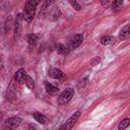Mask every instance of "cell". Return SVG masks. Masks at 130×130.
I'll use <instances>...</instances> for the list:
<instances>
[{
    "mask_svg": "<svg viewBox=\"0 0 130 130\" xmlns=\"http://www.w3.org/2000/svg\"><path fill=\"white\" fill-rule=\"evenodd\" d=\"M36 9H37L36 5L26 1V4H25L23 12H22V17L26 22H30L32 20V18L35 16V13H36Z\"/></svg>",
    "mask_w": 130,
    "mask_h": 130,
    "instance_id": "6da1fadb",
    "label": "cell"
},
{
    "mask_svg": "<svg viewBox=\"0 0 130 130\" xmlns=\"http://www.w3.org/2000/svg\"><path fill=\"white\" fill-rule=\"evenodd\" d=\"M20 123H21V119L19 117H11V118H8L4 122L2 128L5 130H12V129L17 128L20 125Z\"/></svg>",
    "mask_w": 130,
    "mask_h": 130,
    "instance_id": "7a4b0ae2",
    "label": "cell"
},
{
    "mask_svg": "<svg viewBox=\"0 0 130 130\" xmlns=\"http://www.w3.org/2000/svg\"><path fill=\"white\" fill-rule=\"evenodd\" d=\"M73 94H74V90L72 88H66L65 90H63L60 93V95L58 98V104L59 105H65V104H67L72 99Z\"/></svg>",
    "mask_w": 130,
    "mask_h": 130,
    "instance_id": "3957f363",
    "label": "cell"
},
{
    "mask_svg": "<svg viewBox=\"0 0 130 130\" xmlns=\"http://www.w3.org/2000/svg\"><path fill=\"white\" fill-rule=\"evenodd\" d=\"M82 39H83L82 35H80V34L74 35V36L69 40V42H68V46H67L68 49H69L70 51H73V50L77 49V48L79 47V45L81 44Z\"/></svg>",
    "mask_w": 130,
    "mask_h": 130,
    "instance_id": "277c9868",
    "label": "cell"
},
{
    "mask_svg": "<svg viewBox=\"0 0 130 130\" xmlns=\"http://www.w3.org/2000/svg\"><path fill=\"white\" fill-rule=\"evenodd\" d=\"M22 17V14H18L16 19H15V22H14V34H13V38L14 40H18L19 36H20V29H21V24H20V20H21Z\"/></svg>",
    "mask_w": 130,
    "mask_h": 130,
    "instance_id": "5b68a950",
    "label": "cell"
},
{
    "mask_svg": "<svg viewBox=\"0 0 130 130\" xmlns=\"http://www.w3.org/2000/svg\"><path fill=\"white\" fill-rule=\"evenodd\" d=\"M26 72L23 68H19L16 72H15V75H14V79L15 81H17L19 84H23L25 83V77H26Z\"/></svg>",
    "mask_w": 130,
    "mask_h": 130,
    "instance_id": "8992f818",
    "label": "cell"
},
{
    "mask_svg": "<svg viewBox=\"0 0 130 130\" xmlns=\"http://www.w3.org/2000/svg\"><path fill=\"white\" fill-rule=\"evenodd\" d=\"M79 116H80V112H75V113L65 122L64 128H65V129H71V128L73 127V125L75 124V122L77 121V119L79 118Z\"/></svg>",
    "mask_w": 130,
    "mask_h": 130,
    "instance_id": "52a82bcc",
    "label": "cell"
},
{
    "mask_svg": "<svg viewBox=\"0 0 130 130\" xmlns=\"http://www.w3.org/2000/svg\"><path fill=\"white\" fill-rule=\"evenodd\" d=\"M48 75L54 79H62L64 77V73L58 68H50L48 70Z\"/></svg>",
    "mask_w": 130,
    "mask_h": 130,
    "instance_id": "ba28073f",
    "label": "cell"
},
{
    "mask_svg": "<svg viewBox=\"0 0 130 130\" xmlns=\"http://www.w3.org/2000/svg\"><path fill=\"white\" fill-rule=\"evenodd\" d=\"M128 38H130V23L126 24L124 27H122V29L119 32V40L124 41Z\"/></svg>",
    "mask_w": 130,
    "mask_h": 130,
    "instance_id": "9c48e42d",
    "label": "cell"
},
{
    "mask_svg": "<svg viewBox=\"0 0 130 130\" xmlns=\"http://www.w3.org/2000/svg\"><path fill=\"white\" fill-rule=\"evenodd\" d=\"M45 87H46L47 92H48V93H50V94H56V93L59 91L58 87L54 86L52 83H49L48 81H46V82H45Z\"/></svg>",
    "mask_w": 130,
    "mask_h": 130,
    "instance_id": "30bf717a",
    "label": "cell"
},
{
    "mask_svg": "<svg viewBox=\"0 0 130 130\" xmlns=\"http://www.w3.org/2000/svg\"><path fill=\"white\" fill-rule=\"evenodd\" d=\"M56 50H57V52L59 53V54H61V55H67L68 53H69V49H68V47H66L65 45H63V44H57L56 45Z\"/></svg>",
    "mask_w": 130,
    "mask_h": 130,
    "instance_id": "8fae6325",
    "label": "cell"
},
{
    "mask_svg": "<svg viewBox=\"0 0 130 130\" xmlns=\"http://www.w3.org/2000/svg\"><path fill=\"white\" fill-rule=\"evenodd\" d=\"M115 43V39L112 36H104L101 38V44L103 45H111Z\"/></svg>",
    "mask_w": 130,
    "mask_h": 130,
    "instance_id": "7c38bea8",
    "label": "cell"
},
{
    "mask_svg": "<svg viewBox=\"0 0 130 130\" xmlns=\"http://www.w3.org/2000/svg\"><path fill=\"white\" fill-rule=\"evenodd\" d=\"M34 118H35V120H36L37 122H39V123H41V124H45L46 121H47L46 117H45L43 114H41V113H35V114H34Z\"/></svg>",
    "mask_w": 130,
    "mask_h": 130,
    "instance_id": "4fadbf2b",
    "label": "cell"
},
{
    "mask_svg": "<svg viewBox=\"0 0 130 130\" xmlns=\"http://www.w3.org/2000/svg\"><path fill=\"white\" fill-rule=\"evenodd\" d=\"M129 125H130V118H126V119L122 120V121L119 123V125H118V129L123 130V129L127 128Z\"/></svg>",
    "mask_w": 130,
    "mask_h": 130,
    "instance_id": "5bb4252c",
    "label": "cell"
},
{
    "mask_svg": "<svg viewBox=\"0 0 130 130\" xmlns=\"http://www.w3.org/2000/svg\"><path fill=\"white\" fill-rule=\"evenodd\" d=\"M11 25H12V17L9 15L6 18V21H5V24H4V31L8 32V30L11 28Z\"/></svg>",
    "mask_w": 130,
    "mask_h": 130,
    "instance_id": "9a60e30c",
    "label": "cell"
},
{
    "mask_svg": "<svg viewBox=\"0 0 130 130\" xmlns=\"http://www.w3.org/2000/svg\"><path fill=\"white\" fill-rule=\"evenodd\" d=\"M122 5H123V0H114L113 5H112L113 10L114 11H118L122 7Z\"/></svg>",
    "mask_w": 130,
    "mask_h": 130,
    "instance_id": "2e32d148",
    "label": "cell"
},
{
    "mask_svg": "<svg viewBox=\"0 0 130 130\" xmlns=\"http://www.w3.org/2000/svg\"><path fill=\"white\" fill-rule=\"evenodd\" d=\"M27 41H28V44L30 46H34V45H36V43L38 41V36L35 35V34H31L27 37Z\"/></svg>",
    "mask_w": 130,
    "mask_h": 130,
    "instance_id": "e0dca14e",
    "label": "cell"
},
{
    "mask_svg": "<svg viewBox=\"0 0 130 130\" xmlns=\"http://www.w3.org/2000/svg\"><path fill=\"white\" fill-rule=\"evenodd\" d=\"M25 84H26V86H27L28 88H30V89H32V88L35 87L34 79H32L30 76H28V75H26V77H25Z\"/></svg>",
    "mask_w": 130,
    "mask_h": 130,
    "instance_id": "ac0fdd59",
    "label": "cell"
},
{
    "mask_svg": "<svg viewBox=\"0 0 130 130\" xmlns=\"http://www.w3.org/2000/svg\"><path fill=\"white\" fill-rule=\"evenodd\" d=\"M69 2H70V4H71V6H72L75 10H80L81 6H80V4H79L76 0H69Z\"/></svg>",
    "mask_w": 130,
    "mask_h": 130,
    "instance_id": "d6986e66",
    "label": "cell"
},
{
    "mask_svg": "<svg viewBox=\"0 0 130 130\" xmlns=\"http://www.w3.org/2000/svg\"><path fill=\"white\" fill-rule=\"evenodd\" d=\"M110 3H111V0H102V5L106 8L110 6Z\"/></svg>",
    "mask_w": 130,
    "mask_h": 130,
    "instance_id": "ffe728a7",
    "label": "cell"
},
{
    "mask_svg": "<svg viewBox=\"0 0 130 130\" xmlns=\"http://www.w3.org/2000/svg\"><path fill=\"white\" fill-rule=\"evenodd\" d=\"M41 1H43V0H27V2H29V3H31L36 6H38V4L41 3Z\"/></svg>",
    "mask_w": 130,
    "mask_h": 130,
    "instance_id": "44dd1931",
    "label": "cell"
},
{
    "mask_svg": "<svg viewBox=\"0 0 130 130\" xmlns=\"http://www.w3.org/2000/svg\"><path fill=\"white\" fill-rule=\"evenodd\" d=\"M129 1H130V0H129Z\"/></svg>",
    "mask_w": 130,
    "mask_h": 130,
    "instance_id": "7402d4cb",
    "label": "cell"
}]
</instances>
